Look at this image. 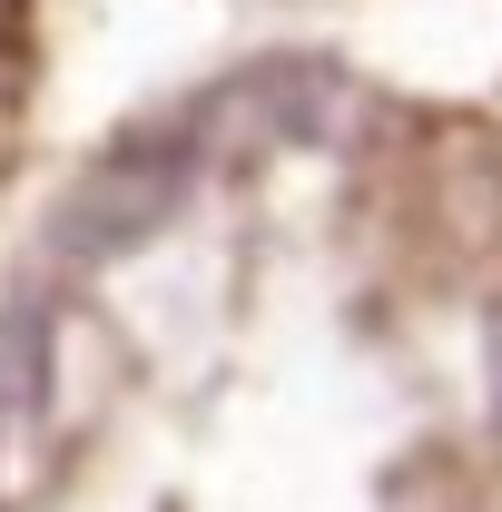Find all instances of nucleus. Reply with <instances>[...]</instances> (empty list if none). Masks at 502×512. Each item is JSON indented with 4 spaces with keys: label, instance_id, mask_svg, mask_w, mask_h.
Masks as SVG:
<instances>
[{
    "label": "nucleus",
    "instance_id": "2",
    "mask_svg": "<svg viewBox=\"0 0 502 512\" xmlns=\"http://www.w3.org/2000/svg\"><path fill=\"white\" fill-rule=\"evenodd\" d=\"M50 424V296L20 286L0 316V493H10V444Z\"/></svg>",
    "mask_w": 502,
    "mask_h": 512
},
{
    "label": "nucleus",
    "instance_id": "1",
    "mask_svg": "<svg viewBox=\"0 0 502 512\" xmlns=\"http://www.w3.org/2000/svg\"><path fill=\"white\" fill-rule=\"evenodd\" d=\"M197 148H207V128L178 119V128H148V138H128L109 148L79 188L60 197V256H89V266H109V256L148 247L168 217H178V197L197 178Z\"/></svg>",
    "mask_w": 502,
    "mask_h": 512
},
{
    "label": "nucleus",
    "instance_id": "4",
    "mask_svg": "<svg viewBox=\"0 0 502 512\" xmlns=\"http://www.w3.org/2000/svg\"><path fill=\"white\" fill-rule=\"evenodd\" d=\"M483 404H493V434H502V306L483 316Z\"/></svg>",
    "mask_w": 502,
    "mask_h": 512
},
{
    "label": "nucleus",
    "instance_id": "3",
    "mask_svg": "<svg viewBox=\"0 0 502 512\" xmlns=\"http://www.w3.org/2000/svg\"><path fill=\"white\" fill-rule=\"evenodd\" d=\"M325 109H335V69L325 60H266V69H247V79H227L197 119H247V128H266V138H315Z\"/></svg>",
    "mask_w": 502,
    "mask_h": 512
}]
</instances>
